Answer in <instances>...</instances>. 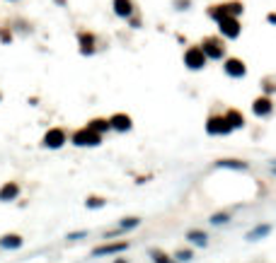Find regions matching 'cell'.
<instances>
[{
  "instance_id": "1",
  "label": "cell",
  "mask_w": 276,
  "mask_h": 263,
  "mask_svg": "<svg viewBox=\"0 0 276 263\" xmlns=\"http://www.w3.org/2000/svg\"><path fill=\"white\" fill-rule=\"evenodd\" d=\"M100 133H95L92 128H80V130H75L73 133V143L75 145H80V147H95V145H100Z\"/></svg>"
},
{
  "instance_id": "2",
  "label": "cell",
  "mask_w": 276,
  "mask_h": 263,
  "mask_svg": "<svg viewBox=\"0 0 276 263\" xmlns=\"http://www.w3.org/2000/svg\"><path fill=\"white\" fill-rule=\"evenodd\" d=\"M184 61H187V65H189L192 70H199V68L206 65V54H203L199 46H192V48L184 54Z\"/></svg>"
},
{
  "instance_id": "3",
  "label": "cell",
  "mask_w": 276,
  "mask_h": 263,
  "mask_svg": "<svg viewBox=\"0 0 276 263\" xmlns=\"http://www.w3.org/2000/svg\"><path fill=\"white\" fill-rule=\"evenodd\" d=\"M223 48H225V46H223V41H221V39H216V37L203 39V44H201V51L209 56V58H221Z\"/></svg>"
},
{
  "instance_id": "4",
  "label": "cell",
  "mask_w": 276,
  "mask_h": 263,
  "mask_svg": "<svg viewBox=\"0 0 276 263\" xmlns=\"http://www.w3.org/2000/svg\"><path fill=\"white\" fill-rule=\"evenodd\" d=\"M240 12H242V5L240 3H230V5H216V8H211V17H216V19L235 17Z\"/></svg>"
},
{
  "instance_id": "5",
  "label": "cell",
  "mask_w": 276,
  "mask_h": 263,
  "mask_svg": "<svg viewBox=\"0 0 276 263\" xmlns=\"http://www.w3.org/2000/svg\"><path fill=\"white\" fill-rule=\"evenodd\" d=\"M206 130L211 136H225V133H230V126H228V121H225V116H211L209 123H206Z\"/></svg>"
},
{
  "instance_id": "6",
  "label": "cell",
  "mask_w": 276,
  "mask_h": 263,
  "mask_svg": "<svg viewBox=\"0 0 276 263\" xmlns=\"http://www.w3.org/2000/svg\"><path fill=\"white\" fill-rule=\"evenodd\" d=\"M63 143H65V130L63 128H51V130L44 136V147L56 150V147H61Z\"/></svg>"
},
{
  "instance_id": "7",
  "label": "cell",
  "mask_w": 276,
  "mask_h": 263,
  "mask_svg": "<svg viewBox=\"0 0 276 263\" xmlns=\"http://www.w3.org/2000/svg\"><path fill=\"white\" fill-rule=\"evenodd\" d=\"M218 24H221V32L225 34V37L235 39L240 34V24H238V19L235 17H221L218 19Z\"/></svg>"
},
{
  "instance_id": "8",
  "label": "cell",
  "mask_w": 276,
  "mask_h": 263,
  "mask_svg": "<svg viewBox=\"0 0 276 263\" xmlns=\"http://www.w3.org/2000/svg\"><path fill=\"white\" fill-rule=\"evenodd\" d=\"M17 196H19V183H15V181H8L0 189V203H10V200H15Z\"/></svg>"
},
{
  "instance_id": "9",
  "label": "cell",
  "mask_w": 276,
  "mask_h": 263,
  "mask_svg": "<svg viewBox=\"0 0 276 263\" xmlns=\"http://www.w3.org/2000/svg\"><path fill=\"white\" fill-rule=\"evenodd\" d=\"M124 249H129V244L126 242H119V244H104V246H97L95 251H92V256H104V254H119V251H124Z\"/></svg>"
},
{
  "instance_id": "10",
  "label": "cell",
  "mask_w": 276,
  "mask_h": 263,
  "mask_svg": "<svg viewBox=\"0 0 276 263\" xmlns=\"http://www.w3.org/2000/svg\"><path fill=\"white\" fill-rule=\"evenodd\" d=\"M225 73L230 77H242L245 75V63L238 61V58H230V61H225Z\"/></svg>"
},
{
  "instance_id": "11",
  "label": "cell",
  "mask_w": 276,
  "mask_h": 263,
  "mask_svg": "<svg viewBox=\"0 0 276 263\" xmlns=\"http://www.w3.org/2000/svg\"><path fill=\"white\" fill-rule=\"evenodd\" d=\"M252 111H255L257 116H269V114H271V99H269V97H259V99H255Z\"/></svg>"
},
{
  "instance_id": "12",
  "label": "cell",
  "mask_w": 276,
  "mask_h": 263,
  "mask_svg": "<svg viewBox=\"0 0 276 263\" xmlns=\"http://www.w3.org/2000/svg\"><path fill=\"white\" fill-rule=\"evenodd\" d=\"M109 126L117 128V130H131V118L126 114H114L109 118Z\"/></svg>"
},
{
  "instance_id": "13",
  "label": "cell",
  "mask_w": 276,
  "mask_h": 263,
  "mask_svg": "<svg viewBox=\"0 0 276 263\" xmlns=\"http://www.w3.org/2000/svg\"><path fill=\"white\" fill-rule=\"evenodd\" d=\"M22 246V236L19 234H3L0 236V249H19Z\"/></svg>"
},
{
  "instance_id": "14",
  "label": "cell",
  "mask_w": 276,
  "mask_h": 263,
  "mask_svg": "<svg viewBox=\"0 0 276 263\" xmlns=\"http://www.w3.org/2000/svg\"><path fill=\"white\" fill-rule=\"evenodd\" d=\"M225 121H228L230 130H233V128H242V126H245V118H242V114L235 111V109H230L228 114H225Z\"/></svg>"
},
{
  "instance_id": "15",
  "label": "cell",
  "mask_w": 276,
  "mask_h": 263,
  "mask_svg": "<svg viewBox=\"0 0 276 263\" xmlns=\"http://www.w3.org/2000/svg\"><path fill=\"white\" fill-rule=\"evenodd\" d=\"M95 37H92V34H80V51H83V54H92V51H95Z\"/></svg>"
},
{
  "instance_id": "16",
  "label": "cell",
  "mask_w": 276,
  "mask_h": 263,
  "mask_svg": "<svg viewBox=\"0 0 276 263\" xmlns=\"http://www.w3.org/2000/svg\"><path fill=\"white\" fill-rule=\"evenodd\" d=\"M114 10L121 17H129L131 15V0H114Z\"/></svg>"
},
{
  "instance_id": "17",
  "label": "cell",
  "mask_w": 276,
  "mask_h": 263,
  "mask_svg": "<svg viewBox=\"0 0 276 263\" xmlns=\"http://www.w3.org/2000/svg\"><path fill=\"white\" fill-rule=\"evenodd\" d=\"M87 128H92V130H95V133H102V130H109V121H107V118H95V121H90V123H87Z\"/></svg>"
},
{
  "instance_id": "18",
  "label": "cell",
  "mask_w": 276,
  "mask_h": 263,
  "mask_svg": "<svg viewBox=\"0 0 276 263\" xmlns=\"http://www.w3.org/2000/svg\"><path fill=\"white\" fill-rule=\"evenodd\" d=\"M269 232H271V227H269V225H259V227H255V229L249 232L247 239H249V242H255V239H259V236H267Z\"/></svg>"
},
{
  "instance_id": "19",
  "label": "cell",
  "mask_w": 276,
  "mask_h": 263,
  "mask_svg": "<svg viewBox=\"0 0 276 263\" xmlns=\"http://www.w3.org/2000/svg\"><path fill=\"white\" fill-rule=\"evenodd\" d=\"M218 167H228V169H247V162H238V160H221Z\"/></svg>"
},
{
  "instance_id": "20",
  "label": "cell",
  "mask_w": 276,
  "mask_h": 263,
  "mask_svg": "<svg viewBox=\"0 0 276 263\" xmlns=\"http://www.w3.org/2000/svg\"><path fill=\"white\" fill-rule=\"evenodd\" d=\"M189 239H192L194 244H199V246H206V239H209V236L203 234V232H199V229H192V232H189Z\"/></svg>"
},
{
  "instance_id": "21",
  "label": "cell",
  "mask_w": 276,
  "mask_h": 263,
  "mask_svg": "<svg viewBox=\"0 0 276 263\" xmlns=\"http://www.w3.org/2000/svg\"><path fill=\"white\" fill-rule=\"evenodd\" d=\"M153 258H155V263H172L163 251H153Z\"/></svg>"
},
{
  "instance_id": "22",
  "label": "cell",
  "mask_w": 276,
  "mask_h": 263,
  "mask_svg": "<svg viewBox=\"0 0 276 263\" xmlns=\"http://www.w3.org/2000/svg\"><path fill=\"white\" fill-rule=\"evenodd\" d=\"M102 205H104L102 198H87V208H102Z\"/></svg>"
},
{
  "instance_id": "23",
  "label": "cell",
  "mask_w": 276,
  "mask_h": 263,
  "mask_svg": "<svg viewBox=\"0 0 276 263\" xmlns=\"http://www.w3.org/2000/svg\"><path fill=\"white\" fill-rule=\"evenodd\" d=\"M0 41H5V44H10V41H12V34H10V29H0Z\"/></svg>"
},
{
  "instance_id": "24",
  "label": "cell",
  "mask_w": 276,
  "mask_h": 263,
  "mask_svg": "<svg viewBox=\"0 0 276 263\" xmlns=\"http://www.w3.org/2000/svg\"><path fill=\"white\" fill-rule=\"evenodd\" d=\"M138 222H141L138 218H129V220H124V222H121V227H124V229H126V227H136Z\"/></svg>"
},
{
  "instance_id": "25",
  "label": "cell",
  "mask_w": 276,
  "mask_h": 263,
  "mask_svg": "<svg viewBox=\"0 0 276 263\" xmlns=\"http://www.w3.org/2000/svg\"><path fill=\"white\" fill-rule=\"evenodd\" d=\"M211 222H213V225H221V222H228V215H225V213H223V215H213Z\"/></svg>"
},
{
  "instance_id": "26",
  "label": "cell",
  "mask_w": 276,
  "mask_h": 263,
  "mask_svg": "<svg viewBox=\"0 0 276 263\" xmlns=\"http://www.w3.org/2000/svg\"><path fill=\"white\" fill-rule=\"evenodd\" d=\"M177 258L179 261H189L192 258V251H177Z\"/></svg>"
},
{
  "instance_id": "27",
  "label": "cell",
  "mask_w": 276,
  "mask_h": 263,
  "mask_svg": "<svg viewBox=\"0 0 276 263\" xmlns=\"http://www.w3.org/2000/svg\"><path fill=\"white\" fill-rule=\"evenodd\" d=\"M87 232H75V234H68V239H80V236H85Z\"/></svg>"
},
{
  "instance_id": "28",
  "label": "cell",
  "mask_w": 276,
  "mask_h": 263,
  "mask_svg": "<svg viewBox=\"0 0 276 263\" xmlns=\"http://www.w3.org/2000/svg\"><path fill=\"white\" fill-rule=\"evenodd\" d=\"M117 263H126V261H117Z\"/></svg>"
},
{
  "instance_id": "29",
  "label": "cell",
  "mask_w": 276,
  "mask_h": 263,
  "mask_svg": "<svg viewBox=\"0 0 276 263\" xmlns=\"http://www.w3.org/2000/svg\"><path fill=\"white\" fill-rule=\"evenodd\" d=\"M274 174H276V167H274Z\"/></svg>"
},
{
  "instance_id": "30",
  "label": "cell",
  "mask_w": 276,
  "mask_h": 263,
  "mask_svg": "<svg viewBox=\"0 0 276 263\" xmlns=\"http://www.w3.org/2000/svg\"><path fill=\"white\" fill-rule=\"evenodd\" d=\"M0 99H3V94H0Z\"/></svg>"
}]
</instances>
